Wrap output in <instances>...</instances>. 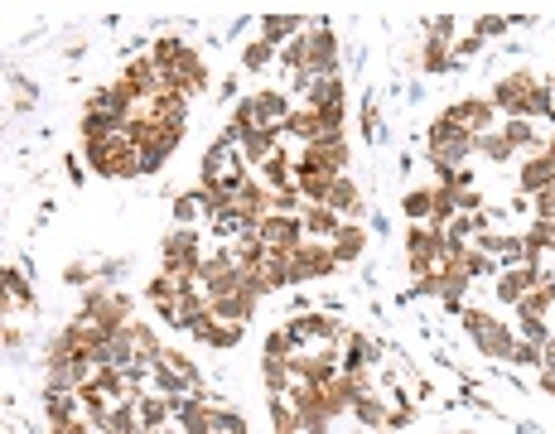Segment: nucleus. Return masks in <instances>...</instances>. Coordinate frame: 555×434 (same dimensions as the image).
I'll use <instances>...</instances> for the list:
<instances>
[{
  "label": "nucleus",
  "instance_id": "obj_22",
  "mask_svg": "<svg viewBox=\"0 0 555 434\" xmlns=\"http://www.w3.org/2000/svg\"><path fill=\"white\" fill-rule=\"evenodd\" d=\"M473 155H483V160H493V164H507L517 150H512V140L502 136V126H498V131H488V136L473 140Z\"/></svg>",
  "mask_w": 555,
  "mask_h": 434
},
{
  "label": "nucleus",
  "instance_id": "obj_21",
  "mask_svg": "<svg viewBox=\"0 0 555 434\" xmlns=\"http://www.w3.org/2000/svg\"><path fill=\"white\" fill-rule=\"evenodd\" d=\"M15 309H34V295H29V280H25V271H5V314L15 319Z\"/></svg>",
  "mask_w": 555,
  "mask_h": 434
},
{
  "label": "nucleus",
  "instance_id": "obj_11",
  "mask_svg": "<svg viewBox=\"0 0 555 434\" xmlns=\"http://www.w3.org/2000/svg\"><path fill=\"white\" fill-rule=\"evenodd\" d=\"M536 285H541V271L522 261V266H502V271H498V285H493V290H498L502 304H512V309H517V304H522V299H527Z\"/></svg>",
  "mask_w": 555,
  "mask_h": 434
},
{
  "label": "nucleus",
  "instance_id": "obj_23",
  "mask_svg": "<svg viewBox=\"0 0 555 434\" xmlns=\"http://www.w3.org/2000/svg\"><path fill=\"white\" fill-rule=\"evenodd\" d=\"M295 189H300L305 203H329L333 174H295Z\"/></svg>",
  "mask_w": 555,
  "mask_h": 434
},
{
  "label": "nucleus",
  "instance_id": "obj_7",
  "mask_svg": "<svg viewBox=\"0 0 555 434\" xmlns=\"http://www.w3.org/2000/svg\"><path fill=\"white\" fill-rule=\"evenodd\" d=\"M290 338L295 343H338L348 328H343V319L338 314H324V309H309V314H295L290 319Z\"/></svg>",
  "mask_w": 555,
  "mask_h": 434
},
{
  "label": "nucleus",
  "instance_id": "obj_2",
  "mask_svg": "<svg viewBox=\"0 0 555 434\" xmlns=\"http://www.w3.org/2000/svg\"><path fill=\"white\" fill-rule=\"evenodd\" d=\"M290 92H276V87H261L251 92L247 102H237L232 111V131L237 136H251V131H280L285 136V121H290Z\"/></svg>",
  "mask_w": 555,
  "mask_h": 434
},
{
  "label": "nucleus",
  "instance_id": "obj_15",
  "mask_svg": "<svg viewBox=\"0 0 555 434\" xmlns=\"http://www.w3.org/2000/svg\"><path fill=\"white\" fill-rule=\"evenodd\" d=\"M329 208L343 217V222H362V208H367V203H362V189L353 184V179H348V174H338V179H333Z\"/></svg>",
  "mask_w": 555,
  "mask_h": 434
},
{
  "label": "nucleus",
  "instance_id": "obj_33",
  "mask_svg": "<svg viewBox=\"0 0 555 434\" xmlns=\"http://www.w3.org/2000/svg\"><path fill=\"white\" fill-rule=\"evenodd\" d=\"M478 49H483V39H478V34H473V39H464V44H454V54H459V58L478 54Z\"/></svg>",
  "mask_w": 555,
  "mask_h": 434
},
{
  "label": "nucleus",
  "instance_id": "obj_18",
  "mask_svg": "<svg viewBox=\"0 0 555 434\" xmlns=\"http://www.w3.org/2000/svg\"><path fill=\"white\" fill-rule=\"evenodd\" d=\"M362 246H367V232H362V222H343V227L333 232L329 251H333V261H338V266H353V261L362 256Z\"/></svg>",
  "mask_w": 555,
  "mask_h": 434
},
{
  "label": "nucleus",
  "instance_id": "obj_8",
  "mask_svg": "<svg viewBox=\"0 0 555 434\" xmlns=\"http://www.w3.org/2000/svg\"><path fill=\"white\" fill-rule=\"evenodd\" d=\"M444 116H449V121H459L473 140L488 136V131H498V107H493V97H464V102H454Z\"/></svg>",
  "mask_w": 555,
  "mask_h": 434
},
{
  "label": "nucleus",
  "instance_id": "obj_37",
  "mask_svg": "<svg viewBox=\"0 0 555 434\" xmlns=\"http://www.w3.org/2000/svg\"><path fill=\"white\" fill-rule=\"evenodd\" d=\"M358 434H387V430H358Z\"/></svg>",
  "mask_w": 555,
  "mask_h": 434
},
{
  "label": "nucleus",
  "instance_id": "obj_20",
  "mask_svg": "<svg viewBox=\"0 0 555 434\" xmlns=\"http://www.w3.org/2000/svg\"><path fill=\"white\" fill-rule=\"evenodd\" d=\"M213 314H218V319H227V324L247 328V319L256 314V295H251V290H232L227 299H213Z\"/></svg>",
  "mask_w": 555,
  "mask_h": 434
},
{
  "label": "nucleus",
  "instance_id": "obj_13",
  "mask_svg": "<svg viewBox=\"0 0 555 434\" xmlns=\"http://www.w3.org/2000/svg\"><path fill=\"white\" fill-rule=\"evenodd\" d=\"M338 343H343V353H338V367H343V372H372V367H377V343H372V338H362V333H343V338H338Z\"/></svg>",
  "mask_w": 555,
  "mask_h": 434
},
{
  "label": "nucleus",
  "instance_id": "obj_12",
  "mask_svg": "<svg viewBox=\"0 0 555 434\" xmlns=\"http://www.w3.org/2000/svg\"><path fill=\"white\" fill-rule=\"evenodd\" d=\"M189 333H194L198 343H208V348H237L247 328H242V324H227V319H218V314L208 309V314H203V319H198Z\"/></svg>",
  "mask_w": 555,
  "mask_h": 434
},
{
  "label": "nucleus",
  "instance_id": "obj_9",
  "mask_svg": "<svg viewBox=\"0 0 555 434\" xmlns=\"http://www.w3.org/2000/svg\"><path fill=\"white\" fill-rule=\"evenodd\" d=\"M256 237L266 242V251H295V246L305 242V222L290 213H266L261 227H256Z\"/></svg>",
  "mask_w": 555,
  "mask_h": 434
},
{
  "label": "nucleus",
  "instance_id": "obj_17",
  "mask_svg": "<svg viewBox=\"0 0 555 434\" xmlns=\"http://www.w3.org/2000/svg\"><path fill=\"white\" fill-rule=\"evenodd\" d=\"M300 222H305V237H309V242H333V232L343 227V217L333 213L329 203H305Z\"/></svg>",
  "mask_w": 555,
  "mask_h": 434
},
{
  "label": "nucleus",
  "instance_id": "obj_4",
  "mask_svg": "<svg viewBox=\"0 0 555 434\" xmlns=\"http://www.w3.org/2000/svg\"><path fill=\"white\" fill-rule=\"evenodd\" d=\"M87 164L107 179H126V174H140V150L131 145L126 131H116V136L87 140Z\"/></svg>",
  "mask_w": 555,
  "mask_h": 434
},
{
  "label": "nucleus",
  "instance_id": "obj_31",
  "mask_svg": "<svg viewBox=\"0 0 555 434\" xmlns=\"http://www.w3.org/2000/svg\"><path fill=\"white\" fill-rule=\"evenodd\" d=\"M478 39H488V34H507V20H498V15H488V20H478V29H473Z\"/></svg>",
  "mask_w": 555,
  "mask_h": 434
},
{
  "label": "nucleus",
  "instance_id": "obj_32",
  "mask_svg": "<svg viewBox=\"0 0 555 434\" xmlns=\"http://www.w3.org/2000/svg\"><path fill=\"white\" fill-rule=\"evenodd\" d=\"M449 34H454V20H449V15H440V20H430V39H440V44H449Z\"/></svg>",
  "mask_w": 555,
  "mask_h": 434
},
{
  "label": "nucleus",
  "instance_id": "obj_16",
  "mask_svg": "<svg viewBox=\"0 0 555 434\" xmlns=\"http://www.w3.org/2000/svg\"><path fill=\"white\" fill-rule=\"evenodd\" d=\"M551 184H555V160L546 155V150H541V155H531V160L517 169V189L531 193V198H536L541 189H551Z\"/></svg>",
  "mask_w": 555,
  "mask_h": 434
},
{
  "label": "nucleus",
  "instance_id": "obj_14",
  "mask_svg": "<svg viewBox=\"0 0 555 434\" xmlns=\"http://www.w3.org/2000/svg\"><path fill=\"white\" fill-rule=\"evenodd\" d=\"M256 184H261V189H271V193L295 189V155H290V150L280 145L276 155H271V160L256 169Z\"/></svg>",
  "mask_w": 555,
  "mask_h": 434
},
{
  "label": "nucleus",
  "instance_id": "obj_24",
  "mask_svg": "<svg viewBox=\"0 0 555 434\" xmlns=\"http://www.w3.org/2000/svg\"><path fill=\"white\" fill-rule=\"evenodd\" d=\"M290 34L300 39V20H295V15H271V20H261V39L276 44V49H280V39H290Z\"/></svg>",
  "mask_w": 555,
  "mask_h": 434
},
{
  "label": "nucleus",
  "instance_id": "obj_26",
  "mask_svg": "<svg viewBox=\"0 0 555 434\" xmlns=\"http://www.w3.org/2000/svg\"><path fill=\"white\" fill-rule=\"evenodd\" d=\"M406 217L411 222H430V213H435V189H416V193H406Z\"/></svg>",
  "mask_w": 555,
  "mask_h": 434
},
{
  "label": "nucleus",
  "instance_id": "obj_5",
  "mask_svg": "<svg viewBox=\"0 0 555 434\" xmlns=\"http://www.w3.org/2000/svg\"><path fill=\"white\" fill-rule=\"evenodd\" d=\"M464 328H469V338L478 343V353L493 357V362H512L517 353V333L493 319V314H483V309H464Z\"/></svg>",
  "mask_w": 555,
  "mask_h": 434
},
{
  "label": "nucleus",
  "instance_id": "obj_19",
  "mask_svg": "<svg viewBox=\"0 0 555 434\" xmlns=\"http://www.w3.org/2000/svg\"><path fill=\"white\" fill-rule=\"evenodd\" d=\"M387 401H382V391H367L358 396V406H353V425L358 430H387Z\"/></svg>",
  "mask_w": 555,
  "mask_h": 434
},
{
  "label": "nucleus",
  "instance_id": "obj_6",
  "mask_svg": "<svg viewBox=\"0 0 555 434\" xmlns=\"http://www.w3.org/2000/svg\"><path fill=\"white\" fill-rule=\"evenodd\" d=\"M333 251L329 242H300L295 251H285V275H290V285H305V280H324V275H333Z\"/></svg>",
  "mask_w": 555,
  "mask_h": 434
},
{
  "label": "nucleus",
  "instance_id": "obj_36",
  "mask_svg": "<svg viewBox=\"0 0 555 434\" xmlns=\"http://www.w3.org/2000/svg\"><path fill=\"white\" fill-rule=\"evenodd\" d=\"M150 434H174V430H169V425H165V430H150Z\"/></svg>",
  "mask_w": 555,
  "mask_h": 434
},
{
  "label": "nucleus",
  "instance_id": "obj_27",
  "mask_svg": "<svg viewBox=\"0 0 555 434\" xmlns=\"http://www.w3.org/2000/svg\"><path fill=\"white\" fill-rule=\"evenodd\" d=\"M527 246L531 251H555V217H536V222H531Z\"/></svg>",
  "mask_w": 555,
  "mask_h": 434
},
{
  "label": "nucleus",
  "instance_id": "obj_28",
  "mask_svg": "<svg viewBox=\"0 0 555 434\" xmlns=\"http://www.w3.org/2000/svg\"><path fill=\"white\" fill-rule=\"evenodd\" d=\"M425 73H444L449 68V44H440V39H430L425 49H420V58H416Z\"/></svg>",
  "mask_w": 555,
  "mask_h": 434
},
{
  "label": "nucleus",
  "instance_id": "obj_10",
  "mask_svg": "<svg viewBox=\"0 0 555 434\" xmlns=\"http://www.w3.org/2000/svg\"><path fill=\"white\" fill-rule=\"evenodd\" d=\"M203 242H198V232H189V227H179V232H169L165 237V266L169 271H203Z\"/></svg>",
  "mask_w": 555,
  "mask_h": 434
},
{
  "label": "nucleus",
  "instance_id": "obj_30",
  "mask_svg": "<svg viewBox=\"0 0 555 434\" xmlns=\"http://www.w3.org/2000/svg\"><path fill=\"white\" fill-rule=\"evenodd\" d=\"M531 203H536V217H555V184L551 189H541Z\"/></svg>",
  "mask_w": 555,
  "mask_h": 434
},
{
  "label": "nucleus",
  "instance_id": "obj_1",
  "mask_svg": "<svg viewBox=\"0 0 555 434\" xmlns=\"http://www.w3.org/2000/svg\"><path fill=\"white\" fill-rule=\"evenodd\" d=\"M493 107L507 116V121H531V116H555V97L551 82L531 78V73H512L493 87Z\"/></svg>",
  "mask_w": 555,
  "mask_h": 434
},
{
  "label": "nucleus",
  "instance_id": "obj_34",
  "mask_svg": "<svg viewBox=\"0 0 555 434\" xmlns=\"http://www.w3.org/2000/svg\"><path fill=\"white\" fill-rule=\"evenodd\" d=\"M541 367H555V333L541 343Z\"/></svg>",
  "mask_w": 555,
  "mask_h": 434
},
{
  "label": "nucleus",
  "instance_id": "obj_35",
  "mask_svg": "<svg viewBox=\"0 0 555 434\" xmlns=\"http://www.w3.org/2000/svg\"><path fill=\"white\" fill-rule=\"evenodd\" d=\"M541 386H546V391L555 396V367H541Z\"/></svg>",
  "mask_w": 555,
  "mask_h": 434
},
{
  "label": "nucleus",
  "instance_id": "obj_29",
  "mask_svg": "<svg viewBox=\"0 0 555 434\" xmlns=\"http://www.w3.org/2000/svg\"><path fill=\"white\" fill-rule=\"evenodd\" d=\"M242 58H247V68H251V73H256V68H266V63H271V58H280V54H276V44L256 39V44H251V49H247Z\"/></svg>",
  "mask_w": 555,
  "mask_h": 434
},
{
  "label": "nucleus",
  "instance_id": "obj_25",
  "mask_svg": "<svg viewBox=\"0 0 555 434\" xmlns=\"http://www.w3.org/2000/svg\"><path fill=\"white\" fill-rule=\"evenodd\" d=\"M502 136L512 140V150H531V145H541V131H536L531 121H502Z\"/></svg>",
  "mask_w": 555,
  "mask_h": 434
},
{
  "label": "nucleus",
  "instance_id": "obj_3",
  "mask_svg": "<svg viewBox=\"0 0 555 434\" xmlns=\"http://www.w3.org/2000/svg\"><path fill=\"white\" fill-rule=\"evenodd\" d=\"M473 160V136L459 126V121H449L440 116L435 126H430V164H435V174H454V169H464Z\"/></svg>",
  "mask_w": 555,
  "mask_h": 434
}]
</instances>
